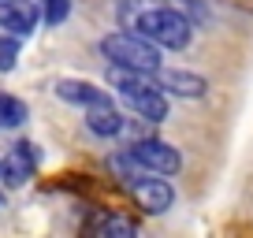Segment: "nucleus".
I'll list each match as a JSON object with an SVG mask.
<instances>
[{"label": "nucleus", "instance_id": "14", "mask_svg": "<svg viewBox=\"0 0 253 238\" xmlns=\"http://www.w3.org/2000/svg\"><path fill=\"white\" fill-rule=\"evenodd\" d=\"M15 56H19V41L0 38V71H11V67H15Z\"/></svg>", "mask_w": 253, "mask_h": 238}, {"label": "nucleus", "instance_id": "9", "mask_svg": "<svg viewBox=\"0 0 253 238\" xmlns=\"http://www.w3.org/2000/svg\"><path fill=\"white\" fill-rule=\"evenodd\" d=\"M34 171V145H15V153L11 157H4L0 160V175H4V183L8 186H19V183H26V175Z\"/></svg>", "mask_w": 253, "mask_h": 238}, {"label": "nucleus", "instance_id": "2", "mask_svg": "<svg viewBox=\"0 0 253 238\" xmlns=\"http://www.w3.org/2000/svg\"><path fill=\"white\" fill-rule=\"evenodd\" d=\"M126 23L160 48H186L190 41V23L171 8H134L126 11Z\"/></svg>", "mask_w": 253, "mask_h": 238}, {"label": "nucleus", "instance_id": "1", "mask_svg": "<svg viewBox=\"0 0 253 238\" xmlns=\"http://www.w3.org/2000/svg\"><path fill=\"white\" fill-rule=\"evenodd\" d=\"M108 82L123 93V101L130 104L145 123H160V119H168V101H164V93H160V86L149 82L145 71H130V67H116V64H112Z\"/></svg>", "mask_w": 253, "mask_h": 238}, {"label": "nucleus", "instance_id": "13", "mask_svg": "<svg viewBox=\"0 0 253 238\" xmlns=\"http://www.w3.org/2000/svg\"><path fill=\"white\" fill-rule=\"evenodd\" d=\"M45 4V23H63L67 19V11H71V0H41Z\"/></svg>", "mask_w": 253, "mask_h": 238}, {"label": "nucleus", "instance_id": "7", "mask_svg": "<svg viewBox=\"0 0 253 238\" xmlns=\"http://www.w3.org/2000/svg\"><path fill=\"white\" fill-rule=\"evenodd\" d=\"M38 23V4L34 0H0V26L11 34H30Z\"/></svg>", "mask_w": 253, "mask_h": 238}, {"label": "nucleus", "instance_id": "12", "mask_svg": "<svg viewBox=\"0 0 253 238\" xmlns=\"http://www.w3.org/2000/svg\"><path fill=\"white\" fill-rule=\"evenodd\" d=\"M89 231H97V235H134V223L119 220V216H101Z\"/></svg>", "mask_w": 253, "mask_h": 238}, {"label": "nucleus", "instance_id": "10", "mask_svg": "<svg viewBox=\"0 0 253 238\" xmlns=\"http://www.w3.org/2000/svg\"><path fill=\"white\" fill-rule=\"evenodd\" d=\"M86 123H89V130L101 134V138H116L119 130H123V116H119L112 104H104V108H89Z\"/></svg>", "mask_w": 253, "mask_h": 238}, {"label": "nucleus", "instance_id": "5", "mask_svg": "<svg viewBox=\"0 0 253 238\" xmlns=\"http://www.w3.org/2000/svg\"><path fill=\"white\" fill-rule=\"evenodd\" d=\"M130 190H134V201L142 208H149V212H164V208H171V201H175V190L164 183V179H145L142 171L130 179Z\"/></svg>", "mask_w": 253, "mask_h": 238}, {"label": "nucleus", "instance_id": "4", "mask_svg": "<svg viewBox=\"0 0 253 238\" xmlns=\"http://www.w3.org/2000/svg\"><path fill=\"white\" fill-rule=\"evenodd\" d=\"M130 160H134L142 171H157V175H175L182 167V157L175 145L168 142H157V138H145V142H134L130 145Z\"/></svg>", "mask_w": 253, "mask_h": 238}, {"label": "nucleus", "instance_id": "8", "mask_svg": "<svg viewBox=\"0 0 253 238\" xmlns=\"http://www.w3.org/2000/svg\"><path fill=\"white\" fill-rule=\"evenodd\" d=\"M153 79H157L160 89H171V93H179V97H201L209 89L201 75H190V71H164V67H157Z\"/></svg>", "mask_w": 253, "mask_h": 238}, {"label": "nucleus", "instance_id": "3", "mask_svg": "<svg viewBox=\"0 0 253 238\" xmlns=\"http://www.w3.org/2000/svg\"><path fill=\"white\" fill-rule=\"evenodd\" d=\"M101 52L108 56L116 67H130V71L153 75L160 67V45H153L142 34H108L101 41Z\"/></svg>", "mask_w": 253, "mask_h": 238}, {"label": "nucleus", "instance_id": "11", "mask_svg": "<svg viewBox=\"0 0 253 238\" xmlns=\"http://www.w3.org/2000/svg\"><path fill=\"white\" fill-rule=\"evenodd\" d=\"M26 123V104L11 93H0V127H19Z\"/></svg>", "mask_w": 253, "mask_h": 238}, {"label": "nucleus", "instance_id": "6", "mask_svg": "<svg viewBox=\"0 0 253 238\" xmlns=\"http://www.w3.org/2000/svg\"><path fill=\"white\" fill-rule=\"evenodd\" d=\"M52 89H56V97H63L71 104H82V108H104V104H112V97L104 89H97L93 82H82V79H60Z\"/></svg>", "mask_w": 253, "mask_h": 238}]
</instances>
